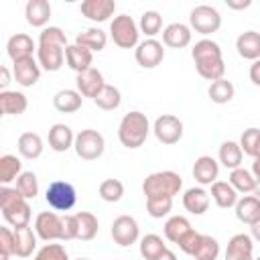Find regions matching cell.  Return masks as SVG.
Segmentation results:
<instances>
[{"label": "cell", "instance_id": "obj_54", "mask_svg": "<svg viewBox=\"0 0 260 260\" xmlns=\"http://www.w3.org/2000/svg\"><path fill=\"white\" fill-rule=\"evenodd\" d=\"M8 85H10V71H8V67H0V87H2V91H8Z\"/></svg>", "mask_w": 260, "mask_h": 260}, {"label": "cell", "instance_id": "obj_15", "mask_svg": "<svg viewBox=\"0 0 260 260\" xmlns=\"http://www.w3.org/2000/svg\"><path fill=\"white\" fill-rule=\"evenodd\" d=\"M37 61L41 69L45 71H59L65 63V47L59 45H39L37 49Z\"/></svg>", "mask_w": 260, "mask_h": 260}, {"label": "cell", "instance_id": "obj_20", "mask_svg": "<svg viewBox=\"0 0 260 260\" xmlns=\"http://www.w3.org/2000/svg\"><path fill=\"white\" fill-rule=\"evenodd\" d=\"M2 215L4 219L10 223V228H26L30 223V205L24 197H20L18 201L10 203L8 207H2Z\"/></svg>", "mask_w": 260, "mask_h": 260}, {"label": "cell", "instance_id": "obj_24", "mask_svg": "<svg viewBox=\"0 0 260 260\" xmlns=\"http://www.w3.org/2000/svg\"><path fill=\"white\" fill-rule=\"evenodd\" d=\"M236 49L242 59L256 61L260 59V32L258 30H246L236 39Z\"/></svg>", "mask_w": 260, "mask_h": 260}, {"label": "cell", "instance_id": "obj_59", "mask_svg": "<svg viewBox=\"0 0 260 260\" xmlns=\"http://www.w3.org/2000/svg\"><path fill=\"white\" fill-rule=\"evenodd\" d=\"M252 195L260 199V181H256V189H254V193H252Z\"/></svg>", "mask_w": 260, "mask_h": 260}, {"label": "cell", "instance_id": "obj_52", "mask_svg": "<svg viewBox=\"0 0 260 260\" xmlns=\"http://www.w3.org/2000/svg\"><path fill=\"white\" fill-rule=\"evenodd\" d=\"M248 75H250V81H252L254 85H260V59L252 61V65H250V71H248Z\"/></svg>", "mask_w": 260, "mask_h": 260}, {"label": "cell", "instance_id": "obj_53", "mask_svg": "<svg viewBox=\"0 0 260 260\" xmlns=\"http://www.w3.org/2000/svg\"><path fill=\"white\" fill-rule=\"evenodd\" d=\"M225 6L232 10H244L252 6V0H225Z\"/></svg>", "mask_w": 260, "mask_h": 260}, {"label": "cell", "instance_id": "obj_9", "mask_svg": "<svg viewBox=\"0 0 260 260\" xmlns=\"http://www.w3.org/2000/svg\"><path fill=\"white\" fill-rule=\"evenodd\" d=\"M112 240L122 246V248H128L132 244L138 242L140 238V228H138V221L132 217V215H118L114 221H112Z\"/></svg>", "mask_w": 260, "mask_h": 260}, {"label": "cell", "instance_id": "obj_21", "mask_svg": "<svg viewBox=\"0 0 260 260\" xmlns=\"http://www.w3.org/2000/svg\"><path fill=\"white\" fill-rule=\"evenodd\" d=\"M51 4L47 0H28L26 6H24V18L30 26H37V28H45L49 18H51Z\"/></svg>", "mask_w": 260, "mask_h": 260}, {"label": "cell", "instance_id": "obj_51", "mask_svg": "<svg viewBox=\"0 0 260 260\" xmlns=\"http://www.w3.org/2000/svg\"><path fill=\"white\" fill-rule=\"evenodd\" d=\"M63 219V228H61V240L67 242V240H77V217L75 213L73 215H61Z\"/></svg>", "mask_w": 260, "mask_h": 260}, {"label": "cell", "instance_id": "obj_32", "mask_svg": "<svg viewBox=\"0 0 260 260\" xmlns=\"http://www.w3.org/2000/svg\"><path fill=\"white\" fill-rule=\"evenodd\" d=\"M14 230V228H12ZM37 232L26 225V228H16L14 230V240H16V256L18 258H28L32 256L35 248H37Z\"/></svg>", "mask_w": 260, "mask_h": 260}, {"label": "cell", "instance_id": "obj_62", "mask_svg": "<svg viewBox=\"0 0 260 260\" xmlns=\"http://www.w3.org/2000/svg\"><path fill=\"white\" fill-rule=\"evenodd\" d=\"M254 260H260V256H258V258H254Z\"/></svg>", "mask_w": 260, "mask_h": 260}, {"label": "cell", "instance_id": "obj_31", "mask_svg": "<svg viewBox=\"0 0 260 260\" xmlns=\"http://www.w3.org/2000/svg\"><path fill=\"white\" fill-rule=\"evenodd\" d=\"M217 158H219V162H221L225 169H230V171L242 167L244 152H242L240 142H234V140L221 142V144H219V150H217Z\"/></svg>", "mask_w": 260, "mask_h": 260}, {"label": "cell", "instance_id": "obj_13", "mask_svg": "<svg viewBox=\"0 0 260 260\" xmlns=\"http://www.w3.org/2000/svg\"><path fill=\"white\" fill-rule=\"evenodd\" d=\"M75 85H77V91H79L83 98H91V100H95L98 93L104 89L106 81H104V75H102L100 69L89 67L87 71L77 73V77H75Z\"/></svg>", "mask_w": 260, "mask_h": 260}, {"label": "cell", "instance_id": "obj_55", "mask_svg": "<svg viewBox=\"0 0 260 260\" xmlns=\"http://www.w3.org/2000/svg\"><path fill=\"white\" fill-rule=\"evenodd\" d=\"M250 236H252L254 242H260V219L250 225Z\"/></svg>", "mask_w": 260, "mask_h": 260}, {"label": "cell", "instance_id": "obj_58", "mask_svg": "<svg viewBox=\"0 0 260 260\" xmlns=\"http://www.w3.org/2000/svg\"><path fill=\"white\" fill-rule=\"evenodd\" d=\"M252 158H254V160H260V138H258V142H256V146H254V154H252Z\"/></svg>", "mask_w": 260, "mask_h": 260}, {"label": "cell", "instance_id": "obj_17", "mask_svg": "<svg viewBox=\"0 0 260 260\" xmlns=\"http://www.w3.org/2000/svg\"><path fill=\"white\" fill-rule=\"evenodd\" d=\"M217 175H219V162L213 156L203 154V156L195 158V162H193V179L199 185H213L217 181Z\"/></svg>", "mask_w": 260, "mask_h": 260}, {"label": "cell", "instance_id": "obj_45", "mask_svg": "<svg viewBox=\"0 0 260 260\" xmlns=\"http://www.w3.org/2000/svg\"><path fill=\"white\" fill-rule=\"evenodd\" d=\"M173 209V197H148L146 199V211L154 219H162Z\"/></svg>", "mask_w": 260, "mask_h": 260}, {"label": "cell", "instance_id": "obj_61", "mask_svg": "<svg viewBox=\"0 0 260 260\" xmlns=\"http://www.w3.org/2000/svg\"><path fill=\"white\" fill-rule=\"evenodd\" d=\"M77 260H89V258H77Z\"/></svg>", "mask_w": 260, "mask_h": 260}, {"label": "cell", "instance_id": "obj_49", "mask_svg": "<svg viewBox=\"0 0 260 260\" xmlns=\"http://www.w3.org/2000/svg\"><path fill=\"white\" fill-rule=\"evenodd\" d=\"M0 252L8 256H16V240H14V230L12 228H0Z\"/></svg>", "mask_w": 260, "mask_h": 260}, {"label": "cell", "instance_id": "obj_30", "mask_svg": "<svg viewBox=\"0 0 260 260\" xmlns=\"http://www.w3.org/2000/svg\"><path fill=\"white\" fill-rule=\"evenodd\" d=\"M236 217L242 223L252 225L254 221L260 219V199L254 195H244L242 199H238L236 203Z\"/></svg>", "mask_w": 260, "mask_h": 260}, {"label": "cell", "instance_id": "obj_48", "mask_svg": "<svg viewBox=\"0 0 260 260\" xmlns=\"http://www.w3.org/2000/svg\"><path fill=\"white\" fill-rule=\"evenodd\" d=\"M258 138H260V128H248V130H244V132H242V136H240L242 152H244V154H248V156H252V154H254V146H256Z\"/></svg>", "mask_w": 260, "mask_h": 260}, {"label": "cell", "instance_id": "obj_28", "mask_svg": "<svg viewBox=\"0 0 260 260\" xmlns=\"http://www.w3.org/2000/svg\"><path fill=\"white\" fill-rule=\"evenodd\" d=\"M81 104H83V95L77 89H59L53 95V106L61 114H73L81 108Z\"/></svg>", "mask_w": 260, "mask_h": 260}, {"label": "cell", "instance_id": "obj_14", "mask_svg": "<svg viewBox=\"0 0 260 260\" xmlns=\"http://www.w3.org/2000/svg\"><path fill=\"white\" fill-rule=\"evenodd\" d=\"M223 260H254V240L250 234H236L230 238Z\"/></svg>", "mask_w": 260, "mask_h": 260}, {"label": "cell", "instance_id": "obj_7", "mask_svg": "<svg viewBox=\"0 0 260 260\" xmlns=\"http://www.w3.org/2000/svg\"><path fill=\"white\" fill-rule=\"evenodd\" d=\"M45 201L55 211H69L77 203V191L67 181H53L45 191Z\"/></svg>", "mask_w": 260, "mask_h": 260}, {"label": "cell", "instance_id": "obj_40", "mask_svg": "<svg viewBox=\"0 0 260 260\" xmlns=\"http://www.w3.org/2000/svg\"><path fill=\"white\" fill-rule=\"evenodd\" d=\"M207 93H209V98H211L213 104H228V102H232L236 89H234V83L232 81H228L225 77H221V79H217V81H213L209 85Z\"/></svg>", "mask_w": 260, "mask_h": 260}, {"label": "cell", "instance_id": "obj_60", "mask_svg": "<svg viewBox=\"0 0 260 260\" xmlns=\"http://www.w3.org/2000/svg\"><path fill=\"white\" fill-rule=\"evenodd\" d=\"M8 258H10L8 254H4V252H0V260H8Z\"/></svg>", "mask_w": 260, "mask_h": 260}, {"label": "cell", "instance_id": "obj_50", "mask_svg": "<svg viewBox=\"0 0 260 260\" xmlns=\"http://www.w3.org/2000/svg\"><path fill=\"white\" fill-rule=\"evenodd\" d=\"M201 236L203 234H199V232H195V230H191L177 246L181 248V252H185V254H189V256H193L195 254V250L199 248V244H201Z\"/></svg>", "mask_w": 260, "mask_h": 260}, {"label": "cell", "instance_id": "obj_26", "mask_svg": "<svg viewBox=\"0 0 260 260\" xmlns=\"http://www.w3.org/2000/svg\"><path fill=\"white\" fill-rule=\"evenodd\" d=\"M183 207L193 215H203L209 209V193L203 187H191L183 195Z\"/></svg>", "mask_w": 260, "mask_h": 260}, {"label": "cell", "instance_id": "obj_2", "mask_svg": "<svg viewBox=\"0 0 260 260\" xmlns=\"http://www.w3.org/2000/svg\"><path fill=\"white\" fill-rule=\"evenodd\" d=\"M148 132H150V122H148L146 114H142L138 110L124 114V118L120 120V126H118V138H120L122 146L132 148V150L140 148L146 142Z\"/></svg>", "mask_w": 260, "mask_h": 260}, {"label": "cell", "instance_id": "obj_57", "mask_svg": "<svg viewBox=\"0 0 260 260\" xmlns=\"http://www.w3.org/2000/svg\"><path fill=\"white\" fill-rule=\"evenodd\" d=\"M252 175L256 177V181H260V160H254L252 162Z\"/></svg>", "mask_w": 260, "mask_h": 260}, {"label": "cell", "instance_id": "obj_34", "mask_svg": "<svg viewBox=\"0 0 260 260\" xmlns=\"http://www.w3.org/2000/svg\"><path fill=\"white\" fill-rule=\"evenodd\" d=\"M75 43H77L79 47H85V49H89L91 53H100V51H104V49H106V43H108V35H106L102 28H95V26H91V28H87V30L79 32V35L75 37Z\"/></svg>", "mask_w": 260, "mask_h": 260}, {"label": "cell", "instance_id": "obj_6", "mask_svg": "<svg viewBox=\"0 0 260 260\" xmlns=\"http://www.w3.org/2000/svg\"><path fill=\"white\" fill-rule=\"evenodd\" d=\"M189 26H191V30L207 37V35H213L219 30L221 16H219L217 8H213L209 4H199L189 14Z\"/></svg>", "mask_w": 260, "mask_h": 260}, {"label": "cell", "instance_id": "obj_29", "mask_svg": "<svg viewBox=\"0 0 260 260\" xmlns=\"http://www.w3.org/2000/svg\"><path fill=\"white\" fill-rule=\"evenodd\" d=\"M211 199L215 201V205L217 207H221V209H230V207H236V203H238V191L228 183V181H215L213 185H211Z\"/></svg>", "mask_w": 260, "mask_h": 260}, {"label": "cell", "instance_id": "obj_5", "mask_svg": "<svg viewBox=\"0 0 260 260\" xmlns=\"http://www.w3.org/2000/svg\"><path fill=\"white\" fill-rule=\"evenodd\" d=\"M73 148H75V154L79 158H83V160H95V158H100L104 154L106 140H104V136L98 130L85 128V130H81V132L75 134Z\"/></svg>", "mask_w": 260, "mask_h": 260}, {"label": "cell", "instance_id": "obj_1", "mask_svg": "<svg viewBox=\"0 0 260 260\" xmlns=\"http://www.w3.org/2000/svg\"><path fill=\"white\" fill-rule=\"evenodd\" d=\"M191 57H193V63H195V69L197 73L207 79V81H217L223 77L225 73V63H223V55H221V49L215 41L211 39H201L193 45L191 49Z\"/></svg>", "mask_w": 260, "mask_h": 260}, {"label": "cell", "instance_id": "obj_38", "mask_svg": "<svg viewBox=\"0 0 260 260\" xmlns=\"http://www.w3.org/2000/svg\"><path fill=\"white\" fill-rule=\"evenodd\" d=\"M165 250L167 244L158 234H146L144 238H140V256L144 260H156Z\"/></svg>", "mask_w": 260, "mask_h": 260}, {"label": "cell", "instance_id": "obj_3", "mask_svg": "<svg viewBox=\"0 0 260 260\" xmlns=\"http://www.w3.org/2000/svg\"><path fill=\"white\" fill-rule=\"evenodd\" d=\"M183 189V179L175 171H156L142 181V193L148 197H175Z\"/></svg>", "mask_w": 260, "mask_h": 260}, {"label": "cell", "instance_id": "obj_37", "mask_svg": "<svg viewBox=\"0 0 260 260\" xmlns=\"http://www.w3.org/2000/svg\"><path fill=\"white\" fill-rule=\"evenodd\" d=\"M238 193H254L256 189V177L252 175V171L244 169V167H238L234 171H230V181H228Z\"/></svg>", "mask_w": 260, "mask_h": 260}, {"label": "cell", "instance_id": "obj_8", "mask_svg": "<svg viewBox=\"0 0 260 260\" xmlns=\"http://www.w3.org/2000/svg\"><path fill=\"white\" fill-rule=\"evenodd\" d=\"M152 132H154L158 142L171 146V144H177L183 138V122L173 114H162L154 120Z\"/></svg>", "mask_w": 260, "mask_h": 260}, {"label": "cell", "instance_id": "obj_11", "mask_svg": "<svg viewBox=\"0 0 260 260\" xmlns=\"http://www.w3.org/2000/svg\"><path fill=\"white\" fill-rule=\"evenodd\" d=\"M61 228H63V219L55 211H41L35 217V232L45 242L61 240Z\"/></svg>", "mask_w": 260, "mask_h": 260}, {"label": "cell", "instance_id": "obj_36", "mask_svg": "<svg viewBox=\"0 0 260 260\" xmlns=\"http://www.w3.org/2000/svg\"><path fill=\"white\" fill-rule=\"evenodd\" d=\"M22 173V162L16 154H2L0 156V183L2 185H10L12 181H16Z\"/></svg>", "mask_w": 260, "mask_h": 260}, {"label": "cell", "instance_id": "obj_42", "mask_svg": "<svg viewBox=\"0 0 260 260\" xmlns=\"http://www.w3.org/2000/svg\"><path fill=\"white\" fill-rule=\"evenodd\" d=\"M138 28L142 35H146L148 39H154L160 28H162V16L156 12V10H146L142 12L140 16V22H138Z\"/></svg>", "mask_w": 260, "mask_h": 260}, {"label": "cell", "instance_id": "obj_23", "mask_svg": "<svg viewBox=\"0 0 260 260\" xmlns=\"http://www.w3.org/2000/svg\"><path fill=\"white\" fill-rule=\"evenodd\" d=\"M12 73H14V79H16L18 85L32 87L39 81V77H41V65L35 59H24L20 63H14Z\"/></svg>", "mask_w": 260, "mask_h": 260}, {"label": "cell", "instance_id": "obj_43", "mask_svg": "<svg viewBox=\"0 0 260 260\" xmlns=\"http://www.w3.org/2000/svg\"><path fill=\"white\" fill-rule=\"evenodd\" d=\"M98 193H100V197H102L104 201L116 203V201H120L122 195H124V183H122L120 179H104V181L100 183Z\"/></svg>", "mask_w": 260, "mask_h": 260}, {"label": "cell", "instance_id": "obj_25", "mask_svg": "<svg viewBox=\"0 0 260 260\" xmlns=\"http://www.w3.org/2000/svg\"><path fill=\"white\" fill-rule=\"evenodd\" d=\"M28 108V100L22 91H0V112L4 116H20Z\"/></svg>", "mask_w": 260, "mask_h": 260}, {"label": "cell", "instance_id": "obj_47", "mask_svg": "<svg viewBox=\"0 0 260 260\" xmlns=\"http://www.w3.org/2000/svg\"><path fill=\"white\" fill-rule=\"evenodd\" d=\"M39 45H59L67 47V37L59 26H45L39 32Z\"/></svg>", "mask_w": 260, "mask_h": 260}, {"label": "cell", "instance_id": "obj_46", "mask_svg": "<svg viewBox=\"0 0 260 260\" xmlns=\"http://www.w3.org/2000/svg\"><path fill=\"white\" fill-rule=\"evenodd\" d=\"M32 260H69V254L63 244H45L37 250Z\"/></svg>", "mask_w": 260, "mask_h": 260}, {"label": "cell", "instance_id": "obj_27", "mask_svg": "<svg viewBox=\"0 0 260 260\" xmlns=\"http://www.w3.org/2000/svg\"><path fill=\"white\" fill-rule=\"evenodd\" d=\"M16 148H18V154L22 158H28V160H35L43 154V138L37 134V132H22L18 136V142H16Z\"/></svg>", "mask_w": 260, "mask_h": 260}, {"label": "cell", "instance_id": "obj_16", "mask_svg": "<svg viewBox=\"0 0 260 260\" xmlns=\"http://www.w3.org/2000/svg\"><path fill=\"white\" fill-rule=\"evenodd\" d=\"M81 14L91 22H106L116 12L114 0H85L79 6Z\"/></svg>", "mask_w": 260, "mask_h": 260}, {"label": "cell", "instance_id": "obj_22", "mask_svg": "<svg viewBox=\"0 0 260 260\" xmlns=\"http://www.w3.org/2000/svg\"><path fill=\"white\" fill-rule=\"evenodd\" d=\"M75 144V134L67 124H53L49 128V146L55 152H67Z\"/></svg>", "mask_w": 260, "mask_h": 260}, {"label": "cell", "instance_id": "obj_41", "mask_svg": "<svg viewBox=\"0 0 260 260\" xmlns=\"http://www.w3.org/2000/svg\"><path fill=\"white\" fill-rule=\"evenodd\" d=\"M26 201L28 199H35L39 195V179L32 171H22L20 177L16 179V187H14Z\"/></svg>", "mask_w": 260, "mask_h": 260}, {"label": "cell", "instance_id": "obj_33", "mask_svg": "<svg viewBox=\"0 0 260 260\" xmlns=\"http://www.w3.org/2000/svg\"><path fill=\"white\" fill-rule=\"evenodd\" d=\"M191 230H193V228H191V221H189L185 215H173V217H169V219L165 221V228H162L165 238H167L169 242H173V244H179Z\"/></svg>", "mask_w": 260, "mask_h": 260}, {"label": "cell", "instance_id": "obj_56", "mask_svg": "<svg viewBox=\"0 0 260 260\" xmlns=\"http://www.w3.org/2000/svg\"><path fill=\"white\" fill-rule=\"evenodd\" d=\"M156 260H177V256H175V252H173V250H169V248H167V250H165Z\"/></svg>", "mask_w": 260, "mask_h": 260}, {"label": "cell", "instance_id": "obj_10", "mask_svg": "<svg viewBox=\"0 0 260 260\" xmlns=\"http://www.w3.org/2000/svg\"><path fill=\"white\" fill-rule=\"evenodd\" d=\"M134 59L140 67L144 69H154L156 65L162 63L165 59V47L160 41L156 39H146L142 43H138V47L134 49Z\"/></svg>", "mask_w": 260, "mask_h": 260}, {"label": "cell", "instance_id": "obj_35", "mask_svg": "<svg viewBox=\"0 0 260 260\" xmlns=\"http://www.w3.org/2000/svg\"><path fill=\"white\" fill-rule=\"evenodd\" d=\"M75 217H77V240H83V242L93 240L100 230L98 217L89 211H77Z\"/></svg>", "mask_w": 260, "mask_h": 260}, {"label": "cell", "instance_id": "obj_4", "mask_svg": "<svg viewBox=\"0 0 260 260\" xmlns=\"http://www.w3.org/2000/svg\"><path fill=\"white\" fill-rule=\"evenodd\" d=\"M110 37L114 41V45H118L120 49H136L138 47V39H140V28L134 22L132 16L128 14H118L114 16V20L110 22Z\"/></svg>", "mask_w": 260, "mask_h": 260}, {"label": "cell", "instance_id": "obj_12", "mask_svg": "<svg viewBox=\"0 0 260 260\" xmlns=\"http://www.w3.org/2000/svg\"><path fill=\"white\" fill-rule=\"evenodd\" d=\"M39 47L35 45V41L24 35V32H16L8 39L6 43V55L10 57L12 63H20L24 59H32V53L37 51Z\"/></svg>", "mask_w": 260, "mask_h": 260}, {"label": "cell", "instance_id": "obj_19", "mask_svg": "<svg viewBox=\"0 0 260 260\" xmlns=\"http://www.w3.org/2000/svg\"><path fill=\"white\" fill-rule=\"evenodd\" d=\"M65 61H67V67L73 69L75 73H83L91 67V61H93V53L85 47H79L77 43L73 45H67L65 47Z\"/></svg>", "mask_w": 260, "mask_h": 260}, {"label": "cell", "instance_id": "obj_18", "mask_svg": "<svg viewBox=\"0 0 260 260\" xmlns=\"http://www.w3.org/2000/svg\"><path fill=\"white\" fill-rule=\"evenodd\" d=\"M191 37H193L191 26H187L183 22H171L162 30V43L167 47H171V49H183V47H187L191 43Z\"/></svg>", "mask_w": 260, "mask_h": 260}, {"label": "cell", "instance_id": "obj_44", "mask_svg": "<svg viewBox=\"0 0 260 260\" xmlns=\"http://www.w3.org/2000/svg\"><path fill=\"white\" fill-rule=\"evenodd\" d=\"M217 256H219V242L215 238L203 234L201 236V244L195 250L193 258L195 260H217Z\"/></svg>", "mask_w": 260, "mask_h": 260}, {"label": "cell", "instance_id": "obj_39", "mask_svg": "<svg viewBox=\"0 0 260 260\" xmlns=\"http://www.w3.org/2000/svg\"><path fill=\"white\" fill-rule=\"evenodd\" d=\"M93 104H95L100 110H106V112L116 110V108H120V104H122V93H120L118 87L106 83L104 89H102V91L98 93V98L93 100Z\"/></svg>", "mask_w": 260, "mask_h": 260}]
</instances>
